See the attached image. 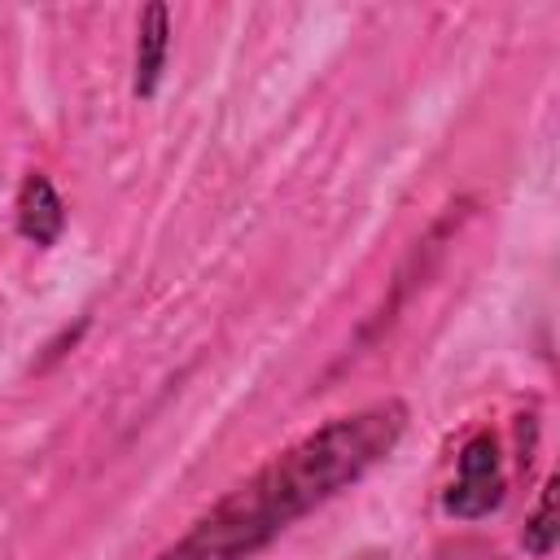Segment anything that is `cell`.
Here are the masks:
<instances>
[{"label":"cell","mask_w":560,"mask_h":560,"mask_svg":"<svg viewBox=\"0 0 560 560\" xmlns=\"http://www.w3.org/2000/svg\"><path fill=\"white\" fill-rule=\"evenodd\" d=\"M402 429H407V407L398 398L328 420L289 451L271 455L236 490H228L158 560H254L293 521H302L337 490L354 486L368 468H376L398 446Z\"/></svg>","instance_id":"1"},{"label":"cell","mask_w":560,"mask_h":560,"mask_svg":"<svg viewBox=\"0 0 560 560\" xmlns=\"http://www.w3.org/2000/svg\"><path fill=\"white\" fill-rule=\"evenodd\" d=\"M61 228H66V206H61L52 179L31 171L18 188V232L35 245H52L61 236Z\"/></svg>","instance_id":"3"},{"label":"cell","mask_w":560,"mask_h":560,"mask_svg":"<svg viewBox=\"0 0 560 560\" xmlns=\"http://www.w3.org/2000/svg\"><path fill=\"white\" fill-rule=\"evenodd\" d=\"M503 490H508V477H503L494 433H472L459 451V472L446 490V512L464 516V521H477V516H486L503 503Z\"/></svg>","instance_id":"2"},{"label":"cell","mask_w":560,"mask_h":560,"mask_svg":"<svg viewBox=\"0 0 560 560\" xmlns=\"http://www.w3.org/2000/svg\"><path fill=\"white\" fill-rule=\"evenodd\" d=\"M556 477L542 486V499H538V512L529 516V525H525V547L534 551V556H547L551 547H556Z\"/></svg>","instance_id":"5"},{"label":"cell","mask_w":560,"mask_h":560,"mask_svg":"<svg viewBox=\"0 0 560 560\" xmlns=\"http://www.w3.org/2000/svg\"><path fill=\"white\" fill-rule=\"evenodd\" d=\"M166 48H171V13H166V4H144L140 26H136V79H131V92L140 101H149L158 92Z\"/></svg>","instance_id":"4"}]
</instances>
